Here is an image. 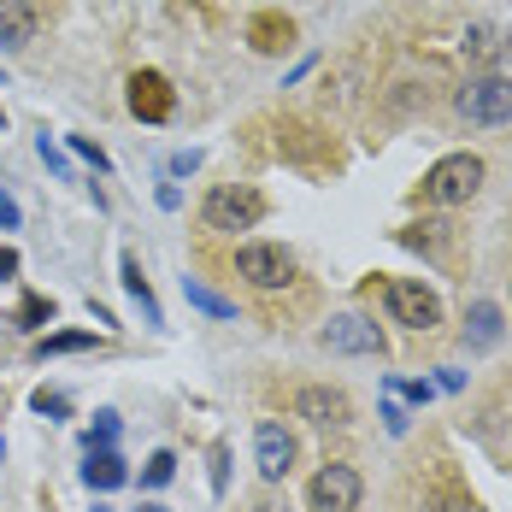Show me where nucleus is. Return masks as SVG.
<instances>
[{
	"mask_svg": "<svg viewBox=\"0 0 512 512\" xmlns=\"http://www.w3.org/2000/svg\"><path fill=\"white\" fill-rule=\"evenodd\" d=\"M265 218V195L248 189V183H218L201 201V224L206 230H254Z\"/></svg>",
	"mask_w": 512,
	"mask_h": 512,
	"instance_id": "obj_1",
	"label": "nucleus"
},
{
	"mask_svg": "<svg viewBox=\"0 0 512 512\" xmlns=\"http://www.w3.org/2000/svg\"><path fill=\"white\" fill-rule=\"evenodd\" d=\"M477 183H483V159L477 154H448V159H436V165L424 171V201L460 206V201L477 195Z\"/></svg>",
	"mask_w": 512,
	"mask_h": 512,
	"instance_id": "obj_2",
	"label": "nucleus"
},
{
	"mask_svg": "<svg viewBox=\"0 0 512 512\" xmlns=\"http://www.w3.org/2000/svg\"><path fill=\"white\" fill-rule=\"evenodd\" d=\"M460 118L471 124H512V77H477L460 89Z\"/></svg>",
	"mask_w": 512,
	"mask_h": 512,
	"instance_id": "obj_3",
	"label": "nucleus"
},
{
	"mask_svg": "<svg viewBox=\"0 0 512 512\" xmlns=\"http://www.w3.org/2000/svg\"><path fill=\"white\" fill-rule=\"evenodd\" d=\"M383 301H389V318H395V324H407V330H436V324H442V301H436L424 283L395 277V283L383 289Z\"/></svg>",
	"mask_w": 512,
	"mask_h": 512,
	"instance_id": "obj_4",
	"label": "nucleus"
},
{
	"mask_svg": "<svg viewBox=\"0 0 512 512\" xmlns=\"http://www.w3.org/2000/svg\"><path fill=\"white\" fill-rule=\"evenodd\" d=\"M307 501H312V512H359V501H365V483H359L354 465H324V471L312 477Z\"/></svg>",
	"mask_w": 512,
	"mask_h": 512,
	"instance_id": "obj_5",
	"label": "nucleus"
},
{
	"mask_svg": "<svg viewBox=\"0 0 512 512\" xmlns=\"http://www.w3.org/2000/svg\"><path fill=\"white\" fill-rule=\"evenodd\" d=\"M318 342H324L330 354H383V330H377L371 318H359V312L330 318V324L318 330Z\"/></svg>",
	"mask_w": 512,
	"mask_h": 512,
	"instance_id": "obj_6",
	"label": "nucleus"
},
{
	"mask_svg": "<svg viewBox=\"0 0 512 512\" xmlns=\"http://www.w3.org/2000/svg\"><path fill=\"white\" fill-rule=\"evenodd\" d=\"M236 271H242L254 289H283V283H289V271H295V259L283 254L277 242H248V248L236 254Z\"/></svg>",
	"mask_w": 512,
	"mask_h": 512,
	"instance_id": "obj_7",
	"label": "nucleus"
},
{
	"mask_svg": "<svg viewBox=\"0 0 512 512\" xmlns=\"http://www.w3.org/2000/svg\"><path fill=\"white\" fill-rule=\"evenodd\" d=\"M254 465H259L265 483H283L289 465H295V436H289L283 424H259L254 430Z\"/></svg>",
	"mask_w": 512,
	"mask_h": 512,
	"instance_id": "obj_8",
	"label": "nucleus"
},
{
	"mask_svg": "<svg viewBox=\"0 0 512 512\" xmlns=\"http://www.w3.org/2000/svg\"><path fill=\"white\" fill-rule=\"evenodd\" d=\"M130 112H136L142 124H165V118L177 112L171 83H165L159 71H136V77H130Z\"/></svg>",
	"mask_w": 512,
	"mask_h": 512,
	"instance_id": "obj_9",
	"label": "nucleus"
},
{
	"mask_svg": "<svg viewBox=\"0 0 512 512\" xmlns=\"http://www.w3.org/2000/svg\"><path fill=\"white\" fill-rule=\"evenodd\" d=\"M295 412H301V418H312V424H348V418H354V407H348V395H342V389H324V383H312V389H301V401H295Z\"/></svg>",
	"mask_w": 512,
	"mask_h": 512,
	"instance_id": "obj_10",
	"label": "nucleus"
},
{
	"mask_svg": "<svg viewBox=\"0 0 512 512\" xmlns=\"http://www.w3.org/2000/svg\"><path fill=\"white\" fill-rule=\"evenodd\" d=\"M512 53V30H501V24H471L465 30V59L471 65H501Z\"/></svg>",
	"mask_w": 512,
	"mask_h": 512,
	"instance_id": "obj_11",
	"label": "nucleus"
},
{
	"mask_svg": "<svg viewBox=\"0 0 512 512\" xmlns=\"http://www.w3.org/2000/svg\"><path fill=\"white\" fill-rule=\"evenodd\" d=\"M30 36H36V6L0 0V48H30Z\"/></svg>",
	"mask_w": 512,
	"mask_h": 512,
	"instance_id": "obj_12",
	"label": "nucleus"
},
{
	"mask_svg": "<svg viewBox=\"0 0 512 512\" xmlns=\"http://www.w3.org/2000/svg\"><path fill=\"white\" fill-rule=\"evenodd\" d=\"M248 42L259 53H283V48H295V24L283 12H259L254 24H248Z\"/></svg>",
	"mask_w": 512,
	"mask_h": 512,
	"instance_id": "obj_13",
	"label": "nucleus"
},
{
	"mask_svg": "<svg viewBox=\"0 0 512 512\" xmlns=\"http://www.w3.org/2000/svg\"><path fill=\"white\" fill-rule=\"evenodd\" d=\"M465 342L471 348H495L501 342V307L495 301H477V307L465 312Z\"/></svg>",
	"mask_w": 512,
	"mask_h": 512,
	"instance_id": "obj_14",
	"label": "nucleus"
},
{
	"mask_svg": "<svg viewBox=\"0 0 512 512\" xmlns=\"http://www.w3.org/2000/svg\"><path fill=\"white\" fill-rule=\"evenodd\" d=\"M124 477H130V471H124V460H118L112 448H95L89 465H83V483H89V489H101V495H106V489H118Z\"/></svg>",
	"mask_w": 512,
	"mask_h": 512,
	"instance_id": "obj_15",
	"label": "nucleus"
},
{
	"mask_svg": "<svg viewBox=\"0 0 512 512\" xmlns=\"http://www.w3.org/2000/svg\"><path fill=\"white\" fill-rule=\"evenodd\" d=\"M124 289H130V301L142 307V318H148V324H165V318H159L154 289H148V277H142V259H136V254H124Z\"/></svg>",
	"mask_w": 512,
	"mask_h": 512,
	"instance_id": "obj_16",
	"label": "nucleus"
},
{
	"mask_svg": "<svg viewBox=\"0 0 512 512\" xmlns=\"http://www.w3.org/2000/svg\"><path fill=\"white\" fill-rule=\"evenodd\" d=\"M183 295H189V307H201V312H212V318H236V307L224 301V295H212L201 277H183Z\"/></svg>",
	"mask_w": 512,
	"mask_h": 512,
	"instance_id": "obj_17",
	"label": "nucleus"
},
{
	"mask_svg": "<svg viewBox=\"0 0 512 512\" xmlns=\"http://www.w3.org/2000/svg\"><path fill=\"white\" fill-rule=\"evenodd\" d=\"M171 477H177V454H165V448H159L154 460L142 465V483H148V489H165Z\"/></svg>",
	"mask_w": 512,
	"mask_h": 512,
	"instance_id": "obj_18",
	"label": "nucleus"
},
{
	"mask_svg": "<svg viewBox=\"0 0 512 512\" xmlns=\"http://www.w3.org/2000/svg\"><path fill=\"white\" fill-rule=\"evenodd\" d=\"M83 348H95L89 330H65V336H48V342H42V354H83Z\"/></svg>",
	"mask_w": 512,
	"mask_h": 512,
	"instance_id": "obj_19",
	"label": "nucleus"
},
{
	"mask_svg": "<svg viewBox=\"0 0 512 512\" xmlns=\"http://www.w3.org/2000/svg\"><path fill=\"white\" fill-rule=\"evenodd\" d=\"M48 318H53V301H42V295H30V301L18 307V324H24V330H36V324H48Z\"/></svg>",
	"mask_w": 512,
	"mask_h": 512,
	"instance_id": "obj_20",
	"label": "nucleus"
},
{
	"mask_svg": "<svg viewBox=\"0 0 512 512\" xmlns=\"http://www.w3.org/2000/svg\"><path fill=\"white\" fill-rule=\"evenodd\" d=\"M112 436H118V412H101L95 430H89V454H95V448H112Z\"/></svg>",
	"mask_w": 512,
	"mask_h": 512,
	"instance_id": "obj_21",
	"label": "nucleus"
},
{
	"mask_svg": "<svg viewBox=\"0 0 512 512\" xmlns=\"http://www.w3.org/2000/svg\"><path fill=\"white\" fill-rule=\"evenodd\" d=\"M36 412H48V418H65V412H71V401H65L59 389H42V395H36Z\"/></svg>",
	"mask_w": 512,
	"mask_h": 512,
	"instance_id": "obj_22",
	"label": "nucleus"
},
{
	"mask_svg": "<svg viewBox=\"0 0 512 512\" xmlns=\"http://www.w3.org/2000/svg\"><path fill=\"white\" fill-rule=\"evenodd\" d=\"M71 154H83L89 165H95V171H106V154L95 148V142H89V136H71Z\"/></svg>",
	"mask_w": 512,
	"mask_h": 512,
	"instance_id": "obj_23",
	"label": "nucleus"
},
{
	"mask_svg": "<svg viewBox=\"0 0 512 512\" xmlns=\"http://www.w3.org/2000/svg\"><path fill=\"white\" fill-rule=\"evenodd\" d=\"M383 418H389V436H401V430H407V407H401L395 395H389V407H383Z\"/></svg>",
	"mask_w": 512,
	"mask_h": 512,
	"instance_id": "obj_24",
	"label": "nucleus"
},
{
	"mask_svg": "<svg viewBox=\"0 0 512 512\" xmlns=\"http://www.w3.org/2000/svg\"><path fill=\"white\" fill-rule=\"evenodd\" d=\"M0 230H18V201L0 189Z\"/></svg>",
	"mask_w": 512,
	"mask_h": 512,
	"instance_id": "obj_25",
	"label": "nucleus"
},
{
	"mask_svg": "<svg viewBox=\"0 0 512 512\" xmlns=\"http://www.w3.org/2000/svg\"><path fill=\"white\" fill-rule=\"evenodd\" d=\"M224 460H230V448H212V489H224Z\"/></svg>",
	"mask_w": 512,
	"mask_h": 512,
	"instance_id": "obj_26",
	"label": "nucleus"
},
{
	"mask_svg": "<svg viewBox=\"0 0 512 512\" xmlns=\"http://www.w3.org/2000/svg\"><path fill=\"white\" fill-rule=\"evenodd\" d=\"M12 271H18V254H12V248H0V277H12Z\"/></svg>",
	"mask_w": 512,
	"mask_h": 512,
	"instance_id": "obj_27",
	"label": "nucleus"
},
{
	"mask_svg": "<svg viewBox=\"0 0 512 512\" xmlns=\"http://www.w3.org/2000/svg\"><path fill=\"white\" fill-rule=\"evenodd\" d=\"M254 512H283V507H277V501H259V507Z\"/></svg>",
	"mask_w": 512,
	"mask_h": 512,
	"instance_id": "obj_28",
	"label": "nucleus"
},
{
	"mask_svg": "<svg viewBox=\"0 0 512 512\" xmlns=\"http://www.w3.org/2000/svg\"><path fill=\"white\" fill-rule=\"evenodd\" d=\"M136 512H165V507H159V501H142V507H136Z\"/></svg>",
	"mask_w": 512,
	"mask_h": 512,
	"instance_id": "obj_29",
	"label": "nucleus"
},
{
	"mask_svg": "<svg viewBox=\"0 0 512 512\" xmlns=\"http://www.w3.org/2000/svg\"><path fill=\"white\" fill-rule=\"evenodd\" d=\"M0 124H6V112H0Z\"/></svg>",
	"mask_w": 512,
	"mask_h": 512,
	"instance_id": "obj_30",
	"label": "nucleus"
},
{
	"mask_svg": "<svg viewBox=\"0 0 512 512\" xmlns=\"http://www.w3.org/2000/svg\"><path fill=\"white\" fill-rule=\"evenodd\" d=\"M0 454H6V448H0Z\"/></svg>",
	"mask_w": 512,
	"mask_h": 512,
	"instance_id": "obj_31",
	"label": "nucleus"
}]
</instances>
